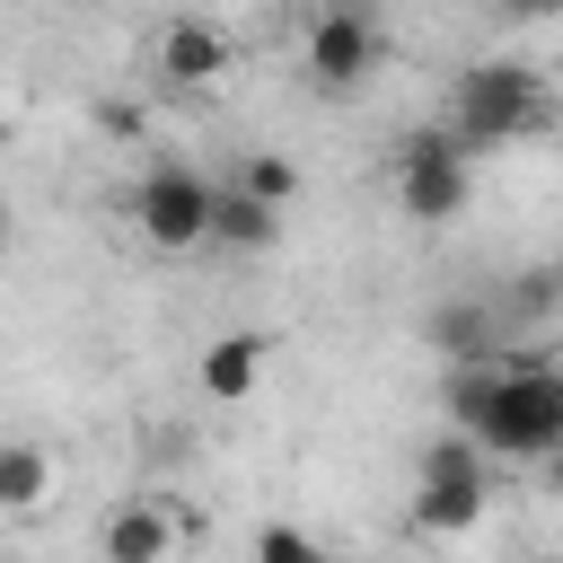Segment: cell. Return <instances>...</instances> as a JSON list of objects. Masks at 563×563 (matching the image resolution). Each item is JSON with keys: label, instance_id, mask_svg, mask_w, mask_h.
<instances>
[{"label": "cell", "instance_id": "1", "mask_svg": "<svg viewBox=\"0 0 563 563\" xmlns=\"http://www.w3.org/2000/svg\"><path fill=\"white\" fill-rule=\"evenodd\" d=\"M545 123H554V97L528 62H466L449 88V132L466 150H501V141H528Z\"/></svg>", "mask_w": 563, "mask_h": 563}, {"label": "cell", "instance_id": "2", "mask_svg": "<svg viewBox=\"0 0 563 563\" xmlns=\"http://www.w3.org/2000/svg\"><path fill=\"white\" fill-rule=\"evenodd\" d=\"M493 457H554L563 449V378L554 361H501L484 387V413L466 422Z\"/></svg>", "mask_w": 563, "mask_h": 563}, {"label": "cell", "instance_id": "3", "mask_svg": "<svg viewBox=\"0 0 563 563\" xmlns=\"http://www.w3.org/2000/svg\"><path fill=\"white\" fill-rule=\"evenodd\" d=\"M211 194L220 185H202L194 167H150L141 185H132V229L150 238V246H167V255H185V246H211Z\"/></svg>", "mask_w": 563, "mask_h": 563}, {"label": "cell", "instance_id": "4", "mask_svg": "<svg viewBox=\"0 0 563 563\" xmlns=\"http://www.w3.org/2000/svg\"><path fill=\"white\" fill-rule=\"evenodd\" d=\"M466 194H475V176H466V141H457L449 123H440V132H413L405 158H396V202H405L413 220H457Z\"/></svg>", "mask_w": 563, "mask_h": 563}, {"label": "cell", "instance_id": "5", "mask_svg": "<svg viewBox=\"0 0 563 563\" xmlns=\"http://www.w3.org/2000/svg\"><path fill=\"white\" fill-rule=\"evenodd\" d=\"M378 18L361 9V0H325L317 18H308V79L325 88V97H343V88H361L369 70H378Z\"/></svg>", "mask_w": 563, "mask_h": 563}, {"label": "cell", "instance_id": "6", "mask_svg": "<svg viewBox=\"0 0 563 563\" xmlns=\"http://www.w3.org/2000/svg\"><path fill=\"white\" fill-rule=\"evenodd\" d=\"M229 62H238V44L211 18H176L158 35V79L167 88H211V79H229Z\"/></svg>", "mask_w": 563, "mask_h": 563}, {"label": "cell", "instance_id": "7", "mask_svg": "<svg viewBox=\"0 0 563 563\" xmlns=\"http://www.w3.org/2000/svg\"><path fill=\"white\" fill-rule=\"evenodd\" d=\"M264 352H273V334H255V325L211 334V352H202V396H211V405H246L255 378H264Z\"/></svg>", "mask_w": 563, "mask_h": 563}, {"label": "cell", "instance_id": "8", "mask_svg": "<svg viewBox=\"0 0 563 563\" xmlns=\"http://www.w3.org/2000/svg\"><path fill=\"white\" fill-rule=\"evenodd\" d=\"M167 545H176V519H167L158 501H123V510H106V528H97V554H106V563H167Z\"/></svg>", "mask_w": 563, "mask_h": 563}, {"label": "cell", "instance_id": "9", "mask_svg": "<svg viewBox=\"0 0 563 563\" xmlns=\"http://www.w3.org/2000/svg\"><path fill=\"white\" fill-rule=\"evenodd\" d=\"M211 246H229V255H264V246H282V211L255 202L246 185H220V194H211Z\"/></svg>", "mask_w": 563, "mask_h": 563}, {"label": "cell", "instance_id": "10", "mask_svg": "<svg viewBox=\"0 0 563 563\" xmlns=\"http://www.w3.org/2000/svg\"><path fill=\"white\" fill-rule=\"evenodd\" d=\"M493 510V484H422L413 493V537H466Z\"/></svg>", "mask_w": 563, "mask_h": 563}, {"label": "cell", "instance_id": "11", "mask_svg": "<svg viewBox=\"0 0 563 563\" xmlns=\"http://www.w3.org/2000/svg\"><path fill=\"white\" fill-rule=\"evenodd\" d=\"M431 352H449L457 369L466 361H493V308H475V299H449V308H431Z\"/></svg>", "mask_w": 563, "mask_h": 563}, {"label": "cell", "instance_id": "12", "mask_svg": "<svg viewBox=\"0 0 563 563\" xmlns=\"http://www.w3.org/2000/svg\"><path fill=\"white\" fill-rule=\"evenodd\" d=\"M44 493H53V457L35 440H9L0 449V510H44Z\"/></svg>", "mask_w": 563, "mask_h": 563}, {"label": "cell", "instance_id": "13", "mask_svg": "<svg viewBox=\"0 0 563 563\" xmlns=\"http://www.w3.org/2000/svg\"><path fill=\"white\" fill-rule=\"evenodd\" d=\"M484 457H493V449H484L475 431H440V440L422 449V484H493Z\"/></svg>", "mask_w": 563, "mask_h": 563}, {"label": "cell", "instance_id": "14", "mask_svg": "<svg viewBox=\"0 0 563 563\" xmlns=\"http://www.w3.org/2000/svg\"><path fill=\"white\" fill-rule=\"evenodd\" d=\"M238 185H246L255 202H273V211H290V194H299V167H290L282 150H255V158L238 167Z\"/></svg>", "mask_w": 563, "mask_h": 563}, {"label": "cell", "instance_id": "15", "mask_svg": "<svg viewBox=\"0 0 563 563\" xmlns=\"http://www.w3.org/2000/svg\"><path fill=\"white\" fill-rule=\"evenodd\" d=\"M255 563H325V545H317L308 528H282V519H273V528L255 537Z\"/></svg>", "mask_w": 563, "mask_h": 563}, {"label": "cell", "instance_id": "16", "mask_svg": "<svg viewBox=\"0 0 563 563\" xmlns=\"http://www.w3.org/2000/svg\"><path fill=\"white\" fill-rule=\"evenodd\" d=\"M545 484H554V501H563V449H554V457H545Z\"/></svg>", "mask_w": 563, "mask_h": 563}, {"label": "cell", "instance_id": "17", "mask_svg": "<svg viewBox=\"0 0 563 563\" xmlns=\"http://www.w3.org/2000/svg\"><path fill=\"white\" fill-rule=\"evenodd\" d=\"M501 9H510V18H537V0H501Z\"/></svg>", "mask_w": 563, "mask_h": 563}, {"label": "cell", "instance_id": "18", "mask_svg": "<svg viewBox=\"0 0 563 563\" xmlns=\"http://www.w3.org/2000/svg\"><path fill=\"white\" fill-rule=\"evenodd\" d=\"M537 18H563V0H537Z\"/></svg>", "mask_w": 563, "mask_h": 563}, {"label": "cell", "instance_id": "19", "mask_svg": "<svg viewBox=\"0 0 563 563\" xmlns=\"http://www.w3.org/2000/svg\"><path fill=\"white\" fill-rule=\"evenodd\" d=\"M528 563H563V554H528Z\"/></svg>", "mask_w": 563, "mask_h": 563}, {"label": "cell", "instance_id": "20", "mask_svg": "<svg viewBox=\"0 0 563 563\" xmlns=\"http://www.w3.org/2000/svg\"><path fill=\"white\" fill-rule=\"evenodd\" d=\"M554 378H563V361H554Z\"/></svg>", "mask_w": 563, "mask_h": 563}, {"label": "cell", "instance_id": "21", "mask_svg": "<svg viewBox=\"0 0 563 563\" xmlns=\"http://www.w3.org/2000/svg\"><path fill=\"white\" fill-rule=\"evenodd\" d=\"M554 282H563V264H554Z\"/></svg>", "mask_w": 563, "mask_h": 563}, {"label": "cell", "instance_id": "22", "mask_svg": "<svg viewBox=\"0 0 563 563\" xmlns=\"http://www.w3.org/2000/svg\"><path fill=\"white\" fill-rule=\"evenodd\" d=\"M325 563H334V554H325Z\"/></svg>", "mask_w": 563, "mask_h": 563}]
</instances>
